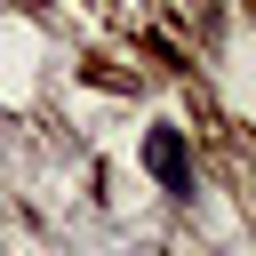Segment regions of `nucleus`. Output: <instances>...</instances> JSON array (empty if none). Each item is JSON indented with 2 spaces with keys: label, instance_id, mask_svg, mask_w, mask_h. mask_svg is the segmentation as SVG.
<instances>
[{
  "label": "nucleus",
  "instance_id": "nucleus-1",
  "mask_svg": "<svg viewBox=\"0 0 256 256\" xmlns=\"http://www.w3.org/2000/svg\"><path fill=\"white\" fill-rule=\"evenodd\" d=\"M144 168H152L168 192H192V152H184L176 128H152V136H144Z\"/></svg>",
  "mask_w": 256,
  "mask_h": 256
}]
</instances>
